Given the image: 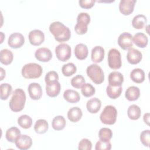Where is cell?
Here are the masks:
<instances>
[{
  "mask_svg": "<svg viewBox=\"0 0 150 150\" xmlns=\"http://www.w3.org/2000/svg\"><path fill=\"white\" fill-rule=\"evenodd\" d=\"M49 30L54 36L55 40L59 42L67 41L71 37L70 29L59 21L52 22L49 26Z\"/></svg>",
  "mask_w": 150,
  "mask_h": 150,
  "instance_id": "6da1fadb",
  "label": "cell"
},
{
  "mask_svg": "<svg viewBox=\"0 0 150 150\" xmlns=\"http://www.w3.org/2000/svg\"><path fill=\"white\" fill-rule=\"evenodd\" d=\"M26 94L22 88H16L12 92V96L9 103L11 110L14 112L22 111L25 104Z\"/></svg>",
  "mask_w": 150,
  "mask_h": 150,
  "instance_id": "7a4b0ae2",
  "label": "cell"
},
{
  "mask_svg": "<svg viewBox=\"0 0 150 150\" xmlns=\"http://www.w3.org/2000/svg\"><path fill=\"white\" fill-rule=\"evenodd\" d=\"M43 72L42 66L36 63H29L22 68V75L25 79H37L41 76Z\"/></svg>",
  "mask_w": 150,
  "mask_h": 150,
  "instance_id": "3957f363",
  "label": "cell"
},
{
  "mask_svg": "<svg viewBox=\"0 0 150 150\" xmlns=\"http://www.w3.org/2000/svg\"><path fill=\"white\" fill-rule=\"evenodd\" d=\"M117 110L115 107L111 105L105 106L100 115L101 121L107 125L114 124L117 120Z\"/></svg>",
  "mask_w": 150,
  "mask_h": 150,
  "instance_id": "277c9868",
  "label": "cell"
},
{
  "mask_svg": "<svg viewBox=\"0 0 150 150\" xmlns=\"http://www.w3.org/2000/svg\"><path fill=\"white\" fill-rule=\"evenodd\" d=\"M86 73L93 82L100 84L104 81V74L101 67L96 64L88 66L86 69Z\"/></svg>",
  "mask_w": 150,
  "mask_h": 150,
  "instance_id": "5b68a950",
  "label": "cell"
},
{
  "mask_svg": "<svg viewBox=\"0 0 150 150\" xmlns=\"http://www.w3.org/2000/svg\"><path fill=\"white\" fill-rule=\"evenodd\" d=\"M90 22V16L86 12L80 13L77 17V23L74 26L75 32L78 35H84L88 30V25Z\"/></svg>",
  "mask_w": 150,
  "mask_h": 150,
  "instance_id": "8992f818",
  "label": "cell"
},
{
  "mask_svg": "<svg viewBox=\"0 0 150 150\" xmlns=\"http://www.w3.org/2000/svg\"><path fill=\"white\" fill-rule=\"evenodd\" d=\"M108 66L112 69H118L122 65L121 53L118 50L112 48L108 53Z\"/></svg>",
  "mask_w": 150,
  "mask_h": 150,
  "instance_id": "52a82bcc",
  "label": "cell"
},
{
  "mask_svg": "<svg viewBox=\"0 0 150 150\" xmlns=\"http://www.w3.org/2000/svg\"><path fill=\"white\" fill-rule=\"evenodd\" d=\"M71 52L70 46L66 43H60L55 48L56 57L62 62H66L70 58Z\"/></svg>",
  "mask_w": 150,
  "mask_h": 150,
  "instance_id": "ba28073f",
  "label": "cell"
},
{
  "mask_svg": "<svg viewBox=\"0 0 150 150\" xmlns=\"http://www.w3.org/2000/svg\"><path fill=\"white\" fill-rule=\"evenodd\" d=\"M118 44L123 50H128L133 46L132 36L128 32H123L118 38Z\"/></svg>",
  "mask_w": 150,
  "mask_h": 150,
  "instance_id": "9c48e42d",
  "label": "cell"
},
{
  "mask_svg": "<svg viewBox=\"0 0 150 150\" xmlns=\"http://www.w3.org/2000/svg\"><path fill=\"white\" fill-rule=\"evenodd\" d=\"M25 43V38L21 33L15 32L12 33L8 40V44L11 48L18 49L21 47Z\"/></svg>",
  "mask_w": 150,
  "mask_h": 150,
  "instance_id": "30bf717a",
  "label": "cell"
},
{
  "mask_svg": "<svg viewBox=\"0 0 150 150\" xmlns=\"http://www.w3.org/2000/svg\"><path fill=\"white\" fill-rule=\"evenodd\" d=\"M29 42L33 46H39L45 40L44 33L39 29H34L29 33Z\"/></svg>",
  "mask_w": 150,
  "mask_h": 150,
  "instance_id": "8fae6325",
  "label": "cell"
},
{
  "mask_svg": "<svg viewBox=\"0 0 150 150\" xmlns=\"http://www.w3.org/2000/svg\"><path fill=\"white\" fill-rule=\"evenodd\" d=\"M135 0H121L119 4L120 12L124 15H129L134 11Z\"/></svg>",
  "mask_w": 150,
  "mask_h": 150,
  "instance_id": "7c38bea8",
  "label": "cell"
},
{
  "mask_svg": "<svg viewBox=\"0 0 150 150\" xmlns=\"http://www.w3.org/2000/svg\"><path fill=\"white\" fill-rule=\"evenodd\" d=\"M17 148L21 150L29 149L32 145V138L27 135H21L15 142Z\"/></svg>",
  "mask_w": 150,
  "mask_h": 150,
  "instance_id": "4fadbf2b",
  "label": "cell"
},
{
  "mask_svg": "<svg viewBox=\"0 0 150 150\" xmlns=\"http://www.w3.org/2000/svg\"><path fill=\"white\" fill-rule=\"evenodd\" d=\"M35 56L40 62H47L52 58V53L47 47H40L35 51Z\"/></svg>",
  "mask_w": 150,
  "mask_h": 150,
  "instance_id": "5bb4252c",
  "label": "cell"
},
{
  "mask_svg": "<svg viewBox=\"0 0 150 150\" xmlns=\"http://www.w3.org/2000/svg\"><path fill=\"white\" fill-rule=\"evenodd\" d=\"M29 97L34 100H39L42 96V89L40 85L37 83H30L28 87Z\"/></svg>",
  "mask_w": 150,
  "mask_h": 150,
  "instance_id": "9a60e30c",
  "label": "cell"
},
{
  "mask_svg": "<svg viewBox=\"0 0 150 150\" xmlns=\"http://www.w3.org/2000/svg\"><path fill=\"white\" fill-rule=\"evenodd\" d=\"M142 59V54L139 50L133 47L128 49L127 54V59L129 63L132 64H138L141 61Z\"/></svg>",
  "mask_w": 150,
  "mask_h": 150,
  "instance_id": "2e32d148",
  "label": "cell"
},
{
  "mask_svg": "<svg viewBox=\"0 0 150 150\" xmlns=\"http://www.w3.org/2000/svg\"><path fill=\"white\" fill-rule=\"evenodd\" d=\"M108 84L111 86H121L124 81V76L121 73L114 71L108 75Z\"/></svg>",
  "mask_w": 150,
  "mask_h": 150,
  "instance_id": "e0dca14e",
  "label": "cell"
},
{
  "mask_svg": "<svg viewBox=\"0 0 150 150\" xmlns=\"http://www.w3.org/2000/svg\"><path fill=\"white\" fill-rule=\"evenodd\" d=\"M104 54L105 51L104 48L101 46H96L91 50V60L96 63H100L104 59Z\"/></svg>",
  "mask_w": 150,
  "mask_h": 150,
  "instance_id": "ac0fdd59",
  "label": "cell"
},
{
  "mask_svg": "<svg viewBox=\"0 0 150 150\" xmlns=\"http://www.w3.org/2000/svg\"><path fill=\"white\" fill-rule=\"evenodd\" d=\"M60 90L61 85L58 81L48 83L46 85V94L50 97H54L58 96Z\"/></svg>",
  "mask_w": 150,
  "mask_h": 150,
  "instance_id": "d6986e66",
  "label": "cell"
},
{
  "mask_svg": "<svg viewBox=\"0 0 150 150\" xmlns=\"http://www.w3.org/2000/svg\"><path fill=\"white\" fill-rule=\"evenodd\" d=\"M88 50L87 46L84 43L76 45L74 48L75 56L79 60H84L88 56Z\"/></svg>",
  "mask_w": 150,
  "mask_h": 150,
  "instance_id": "ffe728a7",
  "label": "cell"
},
{
  "mask_svg": "<svg viewBox=\"0 0 150 150\" xmlns=\"http://www.w3.org/2000/svg\"><path fill=\"white\" fill-rule=\"evenodd\" d=\"M101 102L100 100L97 97L90 99L86 104V107L88 111L91 114L97 113L101 108Z\"/></svg>",
  "mask_w": 150,
  "mask_h": 150,
  "instance_id": "44dd1931",
  "label": "cell"
},
{
  "mask_svg": "<svg viewBox=\"0 0 150 150\" xmlns=\"http://www.w3.org/2000/svg\"><path fill=\"white\" fill-rule=\"evenodd\" d=\"M132 42L138 47L144 48L148 45V39L144 33L138 32L132 37Z\"/></svg>",
  "mask_w": 150,
  "mask_h": 150,
  "instance_id": "7402d4cb",
  "label": "cell"
},
{
  "mask_svg": "<svg viewBox=\"0 0 150 150\" xmlns=\"http://www.w3.org/2000/svg\"><path fill=\"white\" fill-rule=\"evenodd\" d=\"M63 97L66 101L70 103H76L80 100V96L79 93L71 89H68L64 91Z\"/></svg>",
  "mask_w": 150,
  "mask_h": 150,
  "instance_id": "603a6c76",
  "label": "cell"
},
{
  "mask_svg": "<svg viewBox=\"0 0 150 150\" xmlns=\"http://www.w3.org/2000/svg\"><path fill=\"white\" fill-rule=\"evenodd\" d=\"M83 113L81 110L78 107H74L70 108L67 112L68 119L73 122L79 121Z\"/></svg>",
  "mask_w": 150,
  "mask_h": 150,
  "instance_id": "cb8c5ba5",
  "label": "cell"
},
{
  "mask_svg": "<svg viewBox=\"0 0 150 150\" xmlns=\"http://www.w3.org/2000/svg\"><path fill=\"white\" fill-rule=\"evenodd\" d=\"M140 96V90L136 86H130L125 91V97L128 101H135Z\"/></svg>",
  "mask_w": 150,
  "mask_h": 150,
  "instance_id": "d4e9b609",
  "label": "cell"
},
{
  "mask_svg": "<svg viewBox=\"0 0 150 150\" xmlns=\"http://www.w3.org/2000/svg\"><path fill=\"white\" fill-rule=\"evenodd\" d=\"M130 78L135 83H141L145 80V73L141 69H134L130 73Z\"/></svg>",
  "mask_w": 150,
  "mask_h": 150,
  "instance_id": "484cf974",
  "label": "cell"
},
{
  "mask_svg": "<svg viewBox=\"0 0 150 150\" xmlns=\"http://www.w3.org/2000/svg\"><path fill=\"white\" fill-rule=\"evenodd\" d=\"M13 59V55L10 50L8 49H4L1 50L0 61L2 64L5 65H8L12 62Z\"/></svg>",
  "mask_w": 150,
  "mask_h": 150,
  "instance_id": "4316f807",
  "label": "cell"
},
{
  "mask_svg": "<svg viewBox=\"0 0 150 150\" xmlns=\"http://www.w3.org/2000/svg\"><path fill=\"white\" fill-rule=\"evenodd\" d=\"M21 131L15 127H12L7 129L5 137L6 139L11 142H15L17 138L21 135Z\"/></svg>",
  "mask_w": 150,
  "mask_h": 150,
  "instance_id": "83f0119b",
  "label": "cell"
},
{
  "mask_svg": "<svg viewBox=\"0 0 150 150\" xmlns=\"http://www.w3.org/2000/svg\"><path fill=\"white\" fill-rule=\"evenodd\" d=\"M147 22L146 17L142 14H139L135 16L132 21V26L137 29H142Z\"/></svg>",
  "mask_w": 150,
  "mask_h": 150,
  "instance_id": "f1b7e54d",
  "label": "cell"
},
{
  "mask_svg": "<svg viewBox=\"0 0 150 150\" xmlns=\"http://www.w3.org/2000/svg\"><path fill=\"white\" fill-rule=\"evenodd\" d=\"M127 115L129 118L132 120H137L139 119L141 115L140 107L136 104L131 105L128 108Z\"/></svg>",
  "mask_w": 150,
  "mask_h": 150,
  "instance_id": "f546056e",
  "label": "cell"
},
{
  "mask_svg": "<svg viewBox=\"0 0 150 150\" xmlns=\"http://www.w3.org/2000/svg\"><path fill=\"white\" fill-rule=\"evenodd\" d=\"M48 122L44 119H39L37 120L34 125V129L35 132L39 134L46 133L48 130Z\"/></svg>",
  "mask_w": 150,
  "mask_h": 150,
  "instance_id": "4dcf8cb0",
  "label": "cell"
},
{
  "mask_svg": "<svg viewBox=\"0 0 150 150\" xmlns=\"http://www.w3.org/2000/svg\"><path fill=\"white\" fill-rule=\"evenodd\" d=\"M66 124L65 118L62 115H57L53 118L52 125L53 128L56 131H60L63 129Z\"/></svg>",
  "mask_w": 150,
  "mask_h": 150,
  "instance_id": "1f68e13d",
  "label": "cell"
},
{
  "mask_svg": "<svg viewBox=\"0 0 150 150\" xmlns=\"http://www.w3.org/2000/svg\"><path fill=\"white\" fill-rule=\"evenodd\" d=\"M121 86H111L108 85L106 88V92L108 96L112 99H116L119 97L122 93Z\"/></svg>",
  "mask_w": 150,
  "mask_h": 150,
  "instance_id": "d6a6232c",
  "label": "cell"
},
{
  "mask_svg": "<svg viewBox=\"0 0 150 150\" xmlns=\"http://www.w3.org/2000/svg\"><path fill=\"white\" fill-rule=\"evenodd\" d=\"M12 90V86L8 83H2L0 86V97L2 100L8 99Z\"/></svg>",
  "mask_w": 150,
  "mask_h": 150,
  "instance_id": "836d02e7",
  "label": "cell"
},
{
  "mask_svg": "<svg viewBox=\"0 0 150 150\" xmlns=\"http://www.w3.org/2000/svg\"><path fill=\"white\" fill-rule=\"evenodd\" d=\"M77 71V67L73 63H68L64 64L62 67L63 74L66 77H70L74 74Z\"/></svg>",
  "mask_w": 150,
  "mask_h": 150,
  "instance_id": "e575fe53",
  "label": "cell"
},
{
  "mask_svg": "<svg viewBox=\"0 0 150 150\" xmlns=\"http://www.w3.org/2000/svg\"><path fill=\"white\" fill-rule=\"evenodd\" d=\"M18 123L22 128L28 129L32 126V120L28 115H22L18 118Z\"/></svg>",
  "mask_w": 150,
  "mask_h": 150,
  "instance_id": "d590c367",
  "label": "cell"
},
{
  "mask_svg": "<svg viewBox=\"0 0 150 150\" xmlns=\"http://www.w3.org/2000/svg\"><path fill=\"white\" fill-rule=\"evenodd\" d=\"M98 137L101 140L110 141L112 137V132L110 128H102L98 132Z\"/></svg>",
  "mask_w": 150,
  "mask_h": 150,
  "instance_id": "8d00e7d4",
  "label": "cell"
},
{
  "mask_svg": "<svg viewBox=\"0 0 150 150\" xmlns=\"http://www.w3.org/2000/svg\"><path fill=\"white\" fill-rule=\"evenodd\" d=\"M81 93L86 97H89L95 94L96 89L90 83H85L81 87Z\"/></svg>",
  "mask_w": 150,
  "mask_h": 150,
  "instance_id": "74e56055",
  "label": "cell"
},
{
  "mask_svg": "<svg viewBox=\"0 0 150 150\" xmlns=\"http://www.w3.org/2000/svg\"><path fill=\"white\" fill-rule=\"evenodd\" d=\"M85 79L82 75L77 74L71 79V84L74 88H80L85 84Z\"/></svg>",
  "mask_w": 150,
  "mask_h": 150,
  "instance_id": "f35d334b",
  "label": "cell"
},
{
  "mask_svg": "<svg viewBox=\"0 0 150 150\" xmlns=\"http://www.w3.org/2000/svg\"><path fill=\"white\" fill-rule=\"evenodd\" d=\"M111 148V144L110 141H105L99 139L96 144V150H110Z\"/></svg>",
  "mask_w": 150,
  "mask_h": 150,
  "instance_id": "ab89813d",
  "label": "cell"
},
{
  "mask_svg": "<svg viewBox=\"0 0 150 150\" xmlns=\"http://www.w3.org/2000/svg\"><path fill=\"white\" fill-rule=\"evenodd\" d=\"M59 80V75L55 71H50L46 73L45 77V80L46 84L50 83L52 82H54L58 81Z\"/></svg>",
  "mask_w": 150,
  "mask_h": 150,
  "instance_id": "60d3db41",
  "label": "cell"
},
{
  "mask_svg": "<svg viewBox=\"0 0 150 150\" xmlns=\"http://www.w3.org/2000/svg\"><path fill=\"white\" fill-rule=\"evenodd\" d=\"M92 148L91 142L87 138H83L79 143L78 149L79 150H91Z\"/></svg>",
  "mask_w": 150,
  "mask_h": 150,
  "instance_id": "b9f144b4",
  "label": "cell"
},
{
  "mask_svg": "<svg viewBox=\"0 0 150 150\" xmlns=\"http://www.w3.org/2000/svg\"><path fill=\"white\" fill-rule=\"evenodd\" d=\"M149 130L146 129L140 134V140L142 144L145 146L148 147L149 145Z\"/></svg>",
  "mask_w": 150,
  "mask_h": 150,
  "instance_id": "7bdbcfd3",
  "label": "cell"
},
{
  "mask_svg": "<svg viewBox=\"0 0 150 150\" xmlns=\"http://www.w3.org/2000/svg\"><path fill=\"white\" fill-rule=\"evenodd\" d=\"M94 0H80L79 1L80 6L84 9H89L92 8L95 3Z\"/></svg>",
  "mask_w": 150,
  "mask_h": 150,
  "instance_id": "ee69618b",
  "label": "cell"
},
{
  "mask_svg": "<svg viewBox=\"0 0 150 150\" xmlns=\"http://www.w3.org/2000/svg\"><path fill=\"white\" fill-rule=\"evenodd\" d=\"M143 120L145 123H146L148 125L149 124V113H146L144 115L143 117Z\"/></svg>",
  "mask_w": 150,
  "mask_h": 150,
  "instance_id": "f6af8a7d",
  "label": "cell"
},
{
  "mask_svg": "<svg viewBox=\"0 0 150 150\" xmlns=\"http://www.w3.org/2000/svg\"><path fill=\"white\" fill-rule=\"evenodd\" d=\"M1 69V80H3L4 77H5V71L2 67L0 68Z\"/></svg>",
  "mask_w": 150,
  "mask_h": 150,
  "instance_id": "bcb514c9",
  "label": "cell"
}]
</instances>
